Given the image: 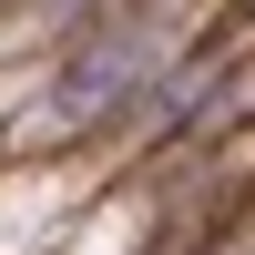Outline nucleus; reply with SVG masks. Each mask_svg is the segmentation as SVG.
Returning <instances> with one entry per match:
<instances>
[{
	"label": "nucleus",
	"mask_w": 255,
	"mask_h": 255,
	"mask_svg": "<svg viewBox=\"0 0 255 255\" xmlns=\"http://www.w3.org/2000/svg\"><path fill=\"white\" fill-rule=\"evenodd\" d=\"M153 102H163V61H153V41H143V20H92V31L61 51V72L41 82L51 133H92V123L153 113Z\"/></svg>",
	"instance_id": "1"
}]
</instances>
